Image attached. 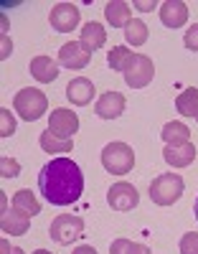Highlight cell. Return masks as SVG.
Returning <instances> with one entry per match:
<instances>
[{
	"instance_id": "obj_1",
	"label": "cell",
	"mask_w": 198,
	"mask_h": 254,
	"mask_svg": "<svg viewBox=\"0 0 198 254\" xmlns=\"http://www.w3.org/2000/svg\"><path fill=\"white\" fill-rule=\"evenodd\" d=\"M38 188L54 206H71L84 193V173L71 158H54L41 168Z\"/></svg>"
},
{
	"instance_id": "obj_2",
	"label": "cell",
	"mask_w": 198,
	"mask_h": 254,
	"mask_svg": "<svg viewBox=\"0 0 198 254\" xmlns=\"http://www.w3.org/2000/svg\"><path fill=\"white\" fill-rule=\"evenodd\" d=\"M183 190H186V183L178 173H163L150 183V198L158 206H173L183 196Z\"/></svg>"
},
{
	"instance_id": "obj_3",
	"label": "cell",
	"mask_w": 198,
	"mask_h": 254,
	"mask_svg": "<svg viewBox=\"0 0 198 254\" xmlns=\"http://www.w3.org/2000/svg\"><path fill=\"white\" fill-rule=\"evenodd\" d=\"M102 165L107 173L125 176L135 168V153L127 142H109L102 150Z\"/></svg>"
},
{
	"instance_id": "obj_4",
	"label": "cell",
	"mask_w": 198,
	"mask_h": 254,
	"mask_svg": "<svg viewBox=\"0 0 198 254\" xmlns=\"http://www.w3.org/2000/svg\"><path fill=\"white\" fill-rule=\"evenodd\" d=\"M13 104H15V112H18L20 120L36 122L43 112H46L49 99H46V94H43L41 89H36V87H26V89H20V92L15 94Z\"/></svg>"
},
{
	"instance_id": "obj_5",
	"label": "cell",
	"mask_w": 198,
	"mask_h": 254,
	"mask_svg": "<svg viewBox=\"0 0 198 254\" xmlns=\"http://www.w3.org/2000/svg\"><path fill=\"white\" fill-rule=\"evenodd\" d=\"M122 74H125L127 87H132V89H142V87H147V84L152 81V76H155V66H152V61H150L147 56H142V54H132Z\"/></svg>"
},
{
	"instance_id": "obj_6",
	"label": "cell",
	"mask_w": 198,
	"mask_h": 254,
	"mask_svg": "<svg viewBox=\"0 0 198 254\" xmlns=\"http://www.w3.org/2000/svg\"><path fill=\"white\" fill-rule=\"evenodd\" d=\"M81 231H84V219L81 216L61 214L51 224V239L56 244H71V242H76V237H81Z\"/></svg>"
},
{
	"instance_id": "obj_7",
	"label": "cell",
	"mask_w": 198,
	"mask_h": 254,
	"mask_svg": "<svg viewBox=\"0 0 198 254\" xmlns=\"http://www.w3.org/2000/svg\"><path fill=\"white\" fill-rule=\"evenodd\" d=\"M107 203H109V208H115V211H132L140 203V193H137V188L132 183L120 181V183H115L112 188L107 190Z\"/></svg>"
},
{
	"instance_id": "obj_8",
	"label": "cell",
	"mask_w": 198,
	"mask_h": 254,
	"mask_svg": "<svg viewBox=\"0 0 198 254\" xmlns=\"http://www.w3.org/2000/svg\"><path fill=\"white\" fill-rule=\"evenodd\" d=\"M49 130L61 137V140H71V135L79 132V117L76 112L66 110V107H59L49 115Z\"/></svg>"
},
{
	"instance_id": "obj_9",
	"label": "cell",
	"mask_w": 198,
	"mask_h": 254,
	"mask_svg": "<svg viewBox=\"0 0 198 254\" xmlns=\"http://www.w3.org/2000/svg\"><path fill=\"white\" fill-rule=\"evenodd\" d=\"M79 8L74 5V3H56L54 8H51V13H49V23L54 26V31H59V33H69V31H74L76 28V23H79Z\"/></svg>"
},
{
	"instance_id": "obj_10",
	"label": "cell",
	"mask_w": 198,
	"mask_h": 254,
	"mask_svg": "<svg viewBox=\"0 0 198 254\" xmlns=\"http://www.w3.org/2000/svg\"><path fill=\"white\" fill-rule=\"evenodd\" d=\"M92 61V51H86L81 46V41H69V44H64L61 51H59V64L64 69H84L86 64Z\"/></svg>"
},
{
	"instance_id": "obj_11",
	"label": "cell",
	"mask_w": 198,
	"mask_h": 254,
	"mask_svg": "<svg viewBox=\"0 0 198 254\" xmlns=\"http://www.w3.org/2000/svg\"><path fill=\"white\" fill-rule=\"evenodd\" d=\"M125 94L122 92H104L97 102V117L102 120H117L125 112Z\"/></svg>"
},
{
	"instance_id": "obj_12",
	"label": "cell",
	"mask_w": 198,
	"mask_h": 254,
	"mask_svg": "<svg viewBox=\"0 0 198 254\" xmlns=\"http://www.w3.org/2000/svg\"><path fill=\"white\" fill-rule=\"evenodd\" d=\"M0 229H3V234L23 237V234H28V229H31V216H26L23 211H18V208L3 211V216H0Z\"/></svg>"
},
{
	"instance_id": "obj_13",
	"label": "cell",
	"mask_w": 198,
	"mask_h": 254,
	"mask_svg": "<svg viewBox=\"0 0 198 254\" xmlns=\"http://www.w3.org/2000/svg\"><path fill=\"white\" fill-rule=\"evenodd\" d=\"M160 20L168 28H181L188 20V5L183 0H165L160 5Z\"/></svg>"
},
{
	"instance_id": "obj_14",
	"label": "cell",
	"mask_w": 198,
	"mask_h": 254,
	"mask_svg": "<svg viewBox=\"0 0 198 254\" xmlns=\"http://www.w3.org/2000/svg\"><path fill=\"white\" fill-rule=\"evenodd\" d=\"M66 97H69V102L76 104V107H84V104H89L94 99V84L86 76H76V79L69 81V87H66Z\"/></svg>"
},
{
	"instance_id": "obj_15",
	"label": "cell",
	"mask_w": 198,
	"mask_h": 254,
	"mask_svg": "<svg viewBox=\"0 0 198 254\" xmlns=\"http://www.w3.org/2000/svg\"><path fill=\"white\" fill-rule=\"evenodd\" d=\"M163 158L168 165L173 168H186L196 160V147L191 142H183V145H165L163 150Z\"/></svg>"
},
{
	"instance_id": "obj_16",
	"label": "cell",
	"mask_w": 198,
	"mask_h": 254,
	"mask_svg": "<svg viewBox=\"0 0 198 254\" xmlns=\"http://www.w3.org/2000/svg\"><path fill=\"white\" fill-rule=\"evenodd\" d=\"M31 76L41 84H51L56 81L59 76V66H56V61L51 56H36L31 61Z\"/></svg>"
},
{
	"instance_id": "obj_17",
	"label": "cell",
	"mask_w": 198,
	"mask_h": 254,
	"mask_svg": "<svg viewBox=\"0 0 198 254\" xmlns=\"http://www.w3.org/2000/svg\"><path fill=\"white\" fill-rule=\"evenodd\" d=\"M107 44V31L104 26H99L97 20H89V23H84L81 28V46L86 51H97Z\"/></svg>"
},
{
	"instance_id": "obj_18",
	"label": "cell",
	"mask_w": 198,
	"mask_h": 254,
	"mask_svg": "<svg viewBox=\"0 0 198 254\" xmlns=\"http://www.w3.org/2000/svg\"><path fill=\"white\" fill-rule=\"evenodd\" d=\"M104 15L109 20V26H115V28H125L132 20V10H130V5L125 3V0H112V3H107Z\"/></svg>"
},
{
	"instance_id": "obj_19",
	"label": "cell",
	"mask_w": 198,
	"mask_h": 254,
	"mask_svg": "<svg viewBox=\"0 0 198 254\" xmlns=\"http://www.w3.org/2000/svg\"><path fill=\"white\" fill-rule=\"evenodd\" d=\"M13 208L23 211L26 216H38L41 214V203L36 201V193H33V190H28V188L18 190V193L13 196Z\"/></svg>"
},
{
	"instance_id": "obj_20",
	"label": "cell",
	"mask_w": 198,
	"mask_h": 254,
	"mask_svg": "<svg viewBox=\"0 0 198 254\" xmlns=\"http://www.w3.org/2000/svg\"><path fill=\"white\" fill-rule=\"evenodd\" d=\"M160 137L165 140V145H183V142L191 140V130H188L183 122L175 120V122H168V125L163 127Z\"/></svg>"
},
{
	"instance_id": "obj_21",
	"label": "cell",
	"mask_w": 198,
	"mask_h": 254,
	"mask_svg": "<svg viewBox=\"0 0 198 254\" xmlns=\"http://www.w3.org/2000/svg\"><path fill=\"white\" fill-rule=\"evenodd\" d=\"M175 107L183 117H198V89L188 87L186 92H181L178 99H175Z\"/></svg>"
},
{
	"instance_id": "obj_22",
	"label": "cell",
	"mask_w": 198,
	"mask_h": 254,
	"mask_svg": "<svg viewBox=\"0 0 198 254\" xmlns=\"http://www.w3.org/2000/svg\"><path fill=\"white\" fill-rule=\"evenodd\" d=\"M41 147H43L46 153H71L74 142H71V140H61V137H56L51 130H46V132H41Z\"/></svg>"
},
{
	"instance_id": "obj_23",
	"label": "cell",
	"mask_w": 198,
	"mask_h": 254,
	"mask_svg": "<svg viewBox=\"0 0 198 254\" xmlns=\"http://www.w3.org/2000/svg\"><path fill=\"white\" fill-rule=\"evenodd\" d=\"M125 38H127L130 46H142L145 41H147V26L142 23V20L132 18L130 23L125 26Z\"/></svg>"
},
{
	"instance_id": "obj_24",
	"label": "cell",
	"mask_w": 198,
	"mask_h": 254,
	"mask_svg": "<svg viewBox=\"0 0 198 254\" xmlns=\"http://www.w3.org/2000/svg\"><path fill=\"white\" fill-rule=\"evenodd\" d=\"M109 254H150V249L130 239H115L112 247H109Z\"/></svg>"
},
{
	"instance_id": "obj_25",
	"label": "cell",
	"mask_w": 198,
	"mask_h": 254,
	"mask_svg": "<svg viewBox=\"0 0 198 254\" xmlns=\"http://www.w3.org/2000/svg\"><path fill=\"white\" fill-rule=\"evenodd\" d=\"M130 56H132V51H130L127 46H115L112 51H109V56H107L109 69H115V71H125Z\"/></svg>"
},
{
	"instance_id": "obj_26",
	"label": "cell",
	"mask_w": 198,
	"mask_h": 254,
	"mask_svg": "<svg viewBox=\"0 0 198 254\" xmlns=\"http://www.w3.org/2000/svg\"><path fill=\"white\" fill-rule=\"evenodd\" d=\"M13 132H15V117H13V112L0 110V135L10 137Z\"/></svg>"
},
{
	"instance_id": "obj_27",
	"label": "cell",
	"mask_w": 198,
	"mask_h": 254,
	"mask_svg": "<svg viewBox=\"0 0 198 254\" xmlns=\"http://www.w3.org/2000/svg\"><path fill=\"white\" fill-rule=\"evenodd\" d=\"M181 254H198V234L196 231H186L181 237Z\"/></svg>"
},
{
	"instance_id": "obj_28",
	"label": "cell",
	"mask_w": 198,
	"mask_h": 254,
	"mask_svg": "<svg viewBox=\"0 0 198 254\" xmlns=\"http://www.w3.org/2000/svg\"><path fill=\"white\" fill-rule=\"evenodd\" d=\"M0 173H3V178H15V176H20V165H18V160H13V158H3V160H0Z\"/></svg>"
},
{
	"instance_id": "obj_29",
	"label": "cell",
	"mask_w": 198,
	"mask_h": 254,
	"mask_svg": "<svg viewBox=\"0 0 198 254\" xmlns=\"http://www.w3.org/2000/svg\"><path fill=\"white\" fill-rule=\"evenodd\" d=\"M183 44H186V49H191V51H198V23H193V26L186 31Z\"/></svg>"
},
{
	"instance_id": "obj_30",
	"label": "cell",
	"mask_w": 198,
	"mask_h": 254,
	"mask_svg": "<svg viewBox=\"0 0 198 254\" xmlns=\"http://www.w3.org/2000/svg\"><path fill=\"white\" fill-rule=\"evenodd\" d=\"M0 46H3V51H0V56L3 59H8L10 56V51H13V44H10V38L3 33V41H0Z\"/></svg>"
},
{
	"instance_id": "obj_31",
	"label": "cell",
	"mask_w": 198,
	"mask_h": 254,
	"mask_svg": "<svg viewBox=\"0 0 198 254\" xmlns=\"http://www.w3.org/2000/svg\"><path fill=\"white\" fill-rule=\"evenodd\" d=\"M71 254H97V249H94V247H86V244H84V247H76V249H74Z\"/></svg>"
},
{
	"instance_id": "obj_32",
	"label": "cell",
	"mask_w": 198,
	"mask_h": 254,
	"mask_svg": "<svg viewBox=\"0 0 198 254\" xmlns=\"http://www.w3.org/2000/svg\"><path fill=\"white\" fill-rule=\"evenodd\" d=\"M13 252V247L8 244V239H3V242H0V254H10Z\"/></svg>"
},
{
	"instance_id": "obj_33",
	"label": "cell",
	"mask_w": 198,
	"mask_h": 254,
	"mask_svg": "<svg viewBox=\"0 0 198 254\" xmlns=\"http://www.w3.org/2000/svg\"><path fill=\"white\" fill-rule=\"evenodd\" d=\"M137 5V10H152L155 8V3H135Z\"/></svg>"
},
{
	"instance_id": "obj_34",
	"label": "cell",
	"mask_w": 198,
	"mask_h": 254,
	"mask_svg": "<svg viewBox=\"0 0 198 254\" xmlns=\"http://www.w3.org/2000/svg\"><path fill=\"white\" fill-rule=\"evenodd\" d=\"M33 254H51V252H49V249H36Z\"/></svg>"
},
{
	"instance_id": "obj_35",
	"label": "cell",
	"mask_w": 198,
	"mask_h": 254,
	"mask_svg": "<svg viewBox=\"0 0 198 254\" xmlns=\"http://www.w3.org/2000/svg\"><path fill=\"white\" fill-rule=\"evenodd\" d=\"M10 254H23V249H18V247H15V249H13Z\"/></svg>"
},
{
	"instance_id": "obj_36",
	"label": "cell",
	"mask_w": 198,
	"mask_h": 254,
	"mask_svg": "<svg viewBox=\"0 0 198 254\" xmlns=\"http://www.w3.org/2000/svg\"><path fill=\"white\" fill-rule=\"evenodd\" d=\"M196 219H198V198H196Z\"/></svg>"
},
{
	"instance_id": "obj_37",
	"label": "cell",
	"mask_w": 198,
	"mask_h": 254,
	"mask_svg": "<svg viewBox=\"0 0 198 254\" xmlns=\"http://www.w3.org/2000/svg\"><path fill=\"white\" fill-rule=\"evenodd\" d=\"M196 120H198V117H196Z\"/></svg>"
}]
</instances>
